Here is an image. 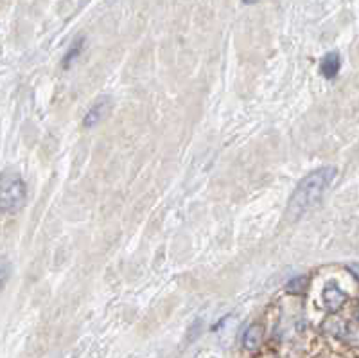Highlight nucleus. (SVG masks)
<instances>
[{
	"instance_id": "obj_1",
	"label": "nucleus",
	"mask_w": 359,
	"mask_h": 358,
	"mask_svg": "<svg viewBox=\"0 0 359 358\" xmlns=\"http://www.w3.org/2000/svg\"><path fill=\"white\" fill-rule=\"evenodd\" d=\"M334 178H336V168H333V166L315 169L306 178H302L297 189H295L291 200H289L288 216L291 220H297L302 214H306L307 211H311L315 205H318V202H320Z\"/></svg>"
},
{
	"instance_id": "obj_2",
	"label": "nucleus",
	"mask_w": 359,
	"mask_h": 358,
	"mask_svg": "<svg viewBox=\"0 0 359 358\" xmlns=\"http://www.w3.org/2000/svg\"><path fill=\"white\" fill-rule=\"evenodd\" d=\"M27 198V186L20 173L4 171L0 175V212L15 214L24 207Z\"/></svg>"
},
{
	"instance_id": "obj_3",
	"label": "nucleus",
	"mask_w": 359,
	"mask_h": 358,
	"mask_svg": "<svg viewBox=\"0 0 359 358\" xmlns=\"http://www.w3.org/2000/svg\"><path fill=\"white\" fill-rule=\"evenodd\" d=\"M347 293L343 290L336 287V284H327L324 290V306L327 308V312L331 314H336L343 308V305L347 302Z\"/></svg>"
},
{
	"instance_id": "obj_4",
	"label": "nucleus",
	"mask_w": 359,
	"mask_h": 358,
	"mask_svg": "<svg viewBox=\"0 0 359 358\" xmlns=\"http://www.w3.org/2000/svg\"><path fill=\"white\" fill-rule=\"evenodd\" d=\"M110 106H112L110 98L99 99V101H97L96 105H94L92 108L87 112V115H85V119H83L85 128H94L96 124L101 123V119L106 115V112L110 110Z\"/></svg>"
},
{
	"instance_id": "obj_5",
	"label": "nucleus",
	"mask_w": 359,
	"mask_h": 358,
	"mask_svg": "<svg viewBox=\"0 0 359 358\" xmlns=\"http://www.w3.org/2000/svg\"><path fill=\"white\" fill-rule=\"evenodd\" d=\"M264 341V326L259 323H254L248 326V330L243 335V346L248 351H257Z\"/></svg>"
},
{
	"instance_id": "obj_6",
	"label": "nucleus",
	"mask_w": 359,
	"mask_h": 358,
	"mask_svg": "<svg viewBox=\"0 0 359 358\" xmlns=\"http://www.w3.org/2000/svg\"><path fill=\"white\" fill-rule=\"evenodd\" d=\"M340 67H342V60H340V54L338 53H327L320 62V72L324 78L327 80H333L336 78L338 72H340Z\"/></svg>"
},
{
	"instance_id": "obj_7",
	"label": "nucleus",
	"mask_w": 359,
	"mask_h": 358,
	"mask_svg": "<svg viewBox=\"0 0 359 358\" xmlns=\"http://www.w3.org/2000/svg\"><path fill=\"white\" fill-rule=\"evenodd\" d=\"M307 284H309V278L307 275H298V278H293L286 284V290L289 293H293V296H302V293H306Z\"/></svg>"
},
{
	"instance_id": "obj_8",
	"label": "nucleus",
	"mask_w": 359,
	"mask_h": 358,
	"mask_svg": "<svg viewBox=\"0 0 359 358\" xmlns=\"http://www.w3.org/2000/svg\"><path fill=\"white\" fill-rule=\"evenodd\" d=\"M83 45H85V38H78V40L71 45V49L67 51L65 58H63V67H65V69L67 67H71V63L74 62L79 54H81V51H83Z\"/></svg>"
},
{
	"instance_id": "obj_9",
	"label": "nucleus",
	"mask_w": 359,
	"mask_h": 358,
	"mask_svg": "<svg viewBox=\"0 0 359 358\" xmlns=\"http://www.w3.org/2000/svg\"><path fill=\"white\" fill-rule=\"evenodd\" d=\"M9 275H11V263L6 257H0V288H4Z\"/></svg>"
},
{
	"instance_id": "obj_10",
	"label": "nucleus",
	"mask_w": 359,
	"mask_h": 358,
	"mask_svg": "<svg viewBox=\"0 0 359 358\" xmlns=\"http://www.w3.org/2000/svg\"><path fill=\"white\" fill-rule=\"evenodd\" d=\"M347 268H349V272H351L356 279H358L359 283V263H352V265H349Z\"/></svg>"
},
{
	"instance_id": "obj_11",
	"label": "nucleus",
	"mask_w": 359,
	"mask_h": 358,
	"mask_svg": "<svg viewBox=\"0 0 359 358\" xmlns=\"http://www.w3.org/2000/svg\"><path fill=\"white\" fill-rule=\"evenodd\" d=\"M358 314H359V306H358Z\"/></svg>"
}]
</instances>
